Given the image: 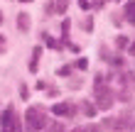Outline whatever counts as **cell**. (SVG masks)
<instances>
[{"mask_svg":"<svg viewBox=\"0 0 135 132\" xmlns=\"http://www.w3.org/2000/svg\"><path fill=\"white\" fill-rule=\"evenodd\" d=\"M27 132H37V130H42L47 125V120H44V113L39 110V108H30L27 110Z\"/></svg>","mask_w":135,"mask_h":132,"instance_id":"cell-1","label":"cell"},{"mask_svg":"<svg viewBox=\"0 0 135 132\" xmlns=\"http://www.w3.org/2000/svg\"><path fill=\"white\" fill-rule=\"evenodd\" d=\"M113 105V96H110V93H98V105L96 108H101V110H108V108Z\"/></svg>","mask_w":135,"mask_h":132,"instance_id":"cell-2","label":"cell"},{"mask_svg":"<svg viewBox=\"0 0 135 132\" xmlns=\"http://www.w3.org/2000/svg\"><path fill=\"white\" fill-rule=\"evenodd\" d=\"M54 115H74V108H71V103H59L52 108Z\"/></svg>","mask_w":135,"mask_h":132,"instance_id":"cell-3","label":"cell"},{"mask_svg":"<svg viewBox=\"0 0 135 132\" xmlns=\"http://www.w3.org/2000/svg\"><path fill=\"white\" fill-rule=\"evenodd\" d=\"M17 27L22 29V32H27V29H30V15L27 12H20L17 15Z\"/></svg>","mask_w":135,"mask_h":132,"instance_id":"cell-4","label":"cell"},{"mask_svg":"<svg viewBox=\"0 0 135 132\" xmlns=\"http://www.w3.org/2000/svg\"><path fill=\"white\" fill-rule=\"evenodd\" d=\"M12 122H15V115H12V110H7V113L3 115V125H5V127H12Z\"/></svg>","mask_w":135,"mask_h":132,"instance_id":"cell-5","label":"cell"},{"mask_svg":"<svg viewBox=\"0 0 135 132\" xmlns=\"http://www.w3.org/2000/svg\"><path fill=\"white\" fill-rule=\"evenodd\" d=\"M69 5V0H54V12H64Z\"/></svg>","mask_w":135,"mask_h":132,"instance_id":"cell-6","label":"cell"},{"mask_svg":"<svg viewBox=\"0 0 135 132\" xmlns=\"http://www.w3.org/2000/svg\"><path fill=\"white\" fill-rule=\"evenodd\" d=\"M37 59H39V46H37V49H35V54H32V61H30V71H37Z\"/></svg>","mask_w":135,"mask_h":132,"instance_id":"cell-7","label":"cell"},{"mask_svg":"<svg viewBox=\"0 0 135 132\" xmlns=\"http://www.w3.org/2000/svg\"><path fill=\"white\" fill-rule=\"evenodd\" d=\"M125 15H128V20H130V22H135V0H133L128 7H125Z\"/></svg>","mask_w":135,"mask_h":132,"instance_id":"cell-8","label":"cell"},{"mask_svg":"<svg viewBox=\"0 0 135 132\" xmlns=\"http://www.w3.org/2000/svg\"><path fill=\"white\" fill-rule=\"evenodd\" d=\"M84 113L89 115V118H93V115H96V105L93 103H84Z\"/></svg>","mask_w":135,"mask_h":132,"instance_id":"cell-9","label":"cell"},{"mask_svg":"<svg viewBox=\"0 0 135 132\" xmlns=\"http://www.w3.org/2000/svg\"><path fill=\"white\" fill-rule=\"evenodd\" d=\"M115 44H118V46H120V49H123V46L128 44V37H118V39H115Z\"/></svg>","mask_w":135,"mask_h":132,"instance_id":"cell-10","label":"cell"},{"mask_svg":"<svg viewBox=\"0 0 135 132\" xmlns=\"http://www.w3.org/2000/svg\"><path fill=\"white\" fill-rule=\"evenodd\" d=\"M52 132H64V127H61L59 122H52Z\"/></svg>","mask_w":135,"mask_h":132,"instance_id":"cell-11","label":"cell"},{"mask_svg":"<svg viewBox=\"0 0 135 132\" xmlns=\"http://www.w3.org/2000/svg\"><path fill=\"white\" fill-rule=\"evenodd\" d=\"M69 27H71V22H69V20H64V22H61V29H64V34L69 32Z\"/></svg>","mask_w":135,"mask_h":132,"instance_id":"cell-12","label":"cell"},{"mask_svg":"<svg viewBox=\"0 0 135 132\" xmlns=\"http://www.w3.org/2000/svg\"><path fill=\"white\" fill-rule=\"evenodd\" d=\"M79 5H81L84 10H89V7H91V5H89V0H79Z\"/></svg>","mask_w":135,"mask_h":132,"instance_id":"cell-13","label":"cell"},{"mask_svg":"<svg viewBox=\"0 0 135 132\" xmlns=\"http://www.w3.org/2000/svg\"><path fill=\"white\" fill-rule=\"evenodd\" d=\"M98 130H101V127H96V125H93V127H86L84 132H98Z\"/></svg>","mask_w":135,"mask_h":132,"instance_id":"cell-14","label":"cell"},{"mask_svg":"<svg viewBox=\"0 0 135 132\" xmlns=\"http://www.w3.org/2000/svg\"><path fill=\"white\" fill-rule=\"evenodd\" d=\"M3 46H5V37H0V49H3Z\"/></svg>","mask_w":135,"mask_h":132,"instance_id":"cell-15","label":"cell"},{"mask_svg":"<svg viewBox=\"0 0 135 132\" xmlns=\"http://www.w3.org/2000/svg\"><path fill=\"white\" fill-rule=\"evenodd\" d=\"M93 3H96V5H103V0H93Z\"/></svg>","mask_w":135,"mask_h":132,"instance_id":"cell-16","label":"cell"},{"mask_svg":"<svg viewBox=\"0 0 135 132\" xmlns=\"http://www.w3.org/2000/svg\"><path fill=\"white\" fill-rule=\"evenodd\" d=\"M115 132H128V130H115Z\"/></svg>","mask_w":135,"mask_h":132,"instance_id":"cell-17","label":"cell"},{"mask_svg":"<svg viewBox=\"0 0 135 132\" xmlns=\"http://www.w3.org/2000/svg\"><path fill=\"white\" fill-rule=\"evenodd\" d=\"M74 132H81V130H74Z\"/></svg>","mask_w":135,"mask_h":132,"instance_id":"cell-18","label":"cell"}]
</instances>
